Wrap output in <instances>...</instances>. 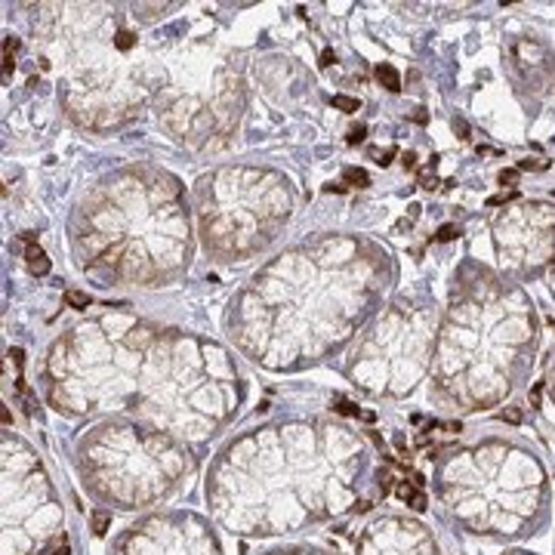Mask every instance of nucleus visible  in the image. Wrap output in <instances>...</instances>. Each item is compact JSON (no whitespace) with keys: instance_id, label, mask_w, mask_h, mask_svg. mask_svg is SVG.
I'll return each instance as SVG.
<instances>
[{"instance_id":"nucleus-18","label":"nucleus","mask_w":555,"mask_h":555,"mask_svg":"<svg viewBox=\"0 0 555 555\" xmlns=\"http://www.w3.org/2000/svg\"><path fill=\"white\" fill-rule=\"evenodd\" d=\"M540 395H543V383H537L531 389V407H540Z\"/></svg>"},{"instance_id":"nucleus-14","label":"nucleus","mask_w":555,"mask_h":555,"mask_svg":"<svg viewBox=\"0 0 555 555\" xmlns=\"http://www.w3.org/2000/svg\"><path fill=\"white\" fill-rule=\"evenodd\" d=\"M395 494H398V497L407 503V500H410V494H413V488H410L407 481H398V484H395Z\"/></svg>"},{"instance_id":"nucleus-11","label":"nucleus","mask_w":555,"mask_h":555,"mask_svg":"<svg viewBox=\"0 0 555 555\" xmlns=\"http://www.w3.org/2000/svg\"><path fill=\"white\" fill-rule=\"evenodd\" d=\"M407 506H410V509H417V512H423V509L429 506V503H426V494H423V491H413V494H410V500H407Z\"/></svg>"},{"instance_id":"nucleus-17","label":"nucleus","mask_w":555,"mask_h":555,"mask_svg":"<svg viewBox=\"0 0 555 555\" xmlns=\"http://www.w3.org/2000/svg\"><path fill=\"white\" fill-rule=\"evenodd\" d=\"M515 179H518V170H500V182L503 185H512Z\"/></svg>"},{"instance_id":"nucleus-8","label":"nucleus","mask_w":555,"mask_h":555,"mask_svg":"<svg viewBox=\"0 0 555 555\" xmlns=\"http://www.w3.org/2000/svg\"><path fill=\"white\" fill-rule=\"evenodd\" d=\"M133 44H136V34H130V31H117V37H114V47L121 50V53L133 50Z\"/></svg>"},{"instance_id":"nucleus-22","label":"nucleus","mask_w":555,"mask_h":555,"mask_svg":"<svg viewBox=\"0 0 555 555\" xmlns=\"http://www.w3.org/2000/svg\"><path fill=\"white\" fill-rule=\"evenodd\" d=\"M503 420H509V423H518V420H522V413H518V410H506V413H503Z\"/></svg>"},{"instance_id":"nucleus-21","label":"nucleus","mask_w":555,"mask_h":555,"mask_svg":"<svg viewBox=\"0 0 555 555\" xmlns=\"http://www.w3.org/2000/svg\"><path fill=\"white\" fill-rule=\"evenodd\" d=\"M454 130L460 133V139H466V133H469V127H466L463 121H454Z\"/></svg>"},{"instance_id":"nucleus-20","label":"nucleus","mask_w":555,"mask_h":555,"mask_svg":"<svg viewBox=\"0 0 555 555\" xmlns=\"http://www.w3.org/2000/svg\"><path fill=\"white\" fill-rule=\"evenodd\" d=\"M333 62H336V56H333V50H324V53H321V68H330V65H333Z\"/></svg>"},{"instance_id":"nucleus-7","label":"nucleus","mask_w":555,"mask_h":555,"mask_svg":"<svg viewBox=\"0 0 555 555\" xmlns=\"http://www.w3.org/2000/svg\"><path fill=\"white\" fill-rule=\"evenodd\" d=\"M330 105H333V108H339V111H358V108H361V102H358V99L342 96V93H336V96L330 99Z\"/></svg>"},{"instance_id":"nucleus-24","label":"nucleus","mask_w":555,"mask_h":555,"mask_svg":"<svg viewBox=\"0 0 555 555\" xmlns=\"http://www.w3.org/2000/svg\"><path fill=\"white\" fill-rule=\"evenodd\" d=\"M361 420H364V423H373V420H376V413H373V410H361Z\"/></svg>"},{"instance_id":"nucleus-9","label":"nucleus","mask_w":555,"mask_h":555,"mask_svg":"<svg viewBox=\"0 0 555 555\" xmlns=\"http://www.w3.org/2000/svg\"><path fill=\"white\" fill-rule=\"evenodd\" d=\"M518 197V191H503V194H494V197H488V207H500V204H509V201H515Z\"/></svg>"},{"instance_id":"nucleus-27","label":"nucleus","mask_w":555,"mask_h":555,"mask_svg":"<svg viewBox=\"0 0 555 555\" xmlns=\"http://www.w3.org/2000/svg\"><path fill=\"white\" fill-rule=\"evenodd\" d=\"M552 330H555V321H552Z\"/></svg>"},{"instance_id":"nucleus-5","label":"nucleus","mask_w":555,"mask_h":555,"mask_svg":"<svg viewBox=\"0 0 555 555\" xmlns=\"http://www.w3.org/2000/svg\"><path fill=\"white\" fill-rule=\"evenodd\" d=\"M108 525H111V512L96 509V512H93V534H96V537H102V534L108 531Z\"/></svg>"},{"instance_id":"nucleus-16","label":"nucleus","mask_w":555,"mask_h":555,"mask_svg":"<svg viewBox=\"0 0 555 555\" xmlns=\"http://www.w3.org/2000/svg\"><path fill=\"white\" fill-rule=\"evenodd\" d=\"M364 133H367L364 127H355V130H349V145H358V142L364 139Z\"/></svg>"},{"instance_id":"nucleus-6","label":"nucleus","mask_w":555,"mask_h":555,"mask_svg":"<svg viewBox=\"0 0 555 555\" xmlns=\"http://www.w3.org/2000/svg\"><path fill=\"white\" fill-rule=\"evenodd\" d=\"M435 164H438V157H435L429 167L420 170V188H426V191H432L435 185H438V179H435Z\"/></svg>"},{"instance_id":"nucleus-26","label":"nucleus","mask_w":555,"mask_h":555,"mask_svg":"<svg viewBox=\"0 0 555 555\" xmlns=\"http://www.w3.org/2000/svg\"><path fill=\"white\" fill-rule=\"evenodd\" d=\"M56 555H68V549H65V546H62V549H56Z\"/></svg>"},{"instance_id":"nucleus-3","label":"nucleus","mask_w":555,"mask_h":555,"mask_svg":"<svg viewBox=\"0 0 555 555\" xmlns=\"http://www.w3.org/2000/svg\"><path fill=\"white\" fill-rule=\"evenodd\" d=\"M342 179H345L349 185H358V188L370 185V176H367L364 170H358V167H345V170H342Z\"/></svg>"},{"instance_id":"nucleus-12","label":"nucleus","mask_w":555,"mask_h":555,"mask_svg":"<svg viewBox=\"0 0 555 555\" xmlns=\"http://www.w3.org/2000/svg\"><path fill=\"white\" fill-rule=\"evenodd\" d=\"M549 161H537V157H525V161L518 164V170H546Z\"/></svg>"},{"instance_id":"nucleus-25","label":"nucleus","mask_w":555,"mask_h":555,"mask_svg":"<svg viewBox=\"0 0 555 555\" xmlns=\"http://www.w3.org/2000/svg\"><path fill=\"white\" fill-rule=\"evenodd\" d=\"M324 191H345V185H333L330 182V185H324Z\"/></svg>"},{"instance_id":"nucleus-4","label":"nucleus","mask_w":555,"mask_h":555,"mask_svg":"<svg viewBox=\"0 0 555 555\" xmlns=\"http://www.w3.org/2000/svg\"><path fill=\"white\" fill-rule=\"evenodd\" d=\"M65 305L68 308H87L90 305V296L84 290H65Z\"/></svg>"},{"instance_id":"nucleus-1","label":"nucleus","mask_w":555,"mask_h":555,"mask_svg":"<svg viewBox=\"0 0 555 555\" xmlns=\"http://www.w3.org/2000/svg\"><path fill=\"white\" fill-rule=\"evenodd\" d=\"M25 259H28V268H31V274H47L50 271V259H47V253L37 247V244H28V250H25Z\"/></svg>"},{"instance_id":"nucleus-2","label":"nucleus","mask_w":555,"mask_h":555,"mask_svg":"<svg viewBox=\"0 0 555 555\" xmlns=\"http://www.w3.org/2000/svg\"><path fill=\"white\" fill-rule=\"evenodd\" d=\"M376 81H379L389 93H398V90H401V74L395 71L392 65H376Z\"/></svg>"},{"instance_id":"nucleus-15","label":"nucleus","mask_w":555,"mask_h":555,"mask_svg":"<svg viewBox=\"0 0 555 555\" xmlns=\"http://www.w3.org/2000/svg\"><path fill=\"white\" fill-rule=\"evenodd\" d=\"M373 154H376V157H379V161H376V164H383V167H386V164H389V157H395V154H398V148H395V145H392V148H386V151H373Z\"/></svg>"},{"instance_id":"nucleus-23","label":"nucleus","mask_w":555,"mask_h":555,"mask_svg":"<svg viewBox=\"0 0 555 555\" xmlns=\"http://www.w3.org/2000/svg\"><path fill=\"white\" fill-rule=\"evenodd\" d=\"M426 117H429V114H426V108H417V114H413V121H417V124H426Z\"/></svg>"},{"instance_id":"nucleus-10","label":"nucleus","mask_w":555,"mask_h":555,"mask_svg":"<svg viewBox=\"0 0 555 555\" xmlns=\"http://www.w3.org/2000/svg\"><path fill=\"white\" fill-rule=\"evenodd\" d=\"M460 231H457V225H441L438 228V234H435V241H441V244H447V241H454Z\"/></svg>"},{"instance_id":"nucleus-13","label":"nucleus","mask_w":555,"mask_h":555,"mask_svg":"<svg viewBox=\"0 0 555 555\" xmlns=\"http://www.w3.org/2000/svg\"><path fill=\"white\" fill-rule=\"evenodd\" d=\"M336 410H339L342 417H361V410L355 407L352 401H336Z\"/></svg>"},{"instance_id":"nucleus-19","label":"nucleus","mask_w":555,"mask_h":555,"mask_svg":"<svg viewBox=\"0 0 555 555\" xmlns=\"http://www.w3.org/2000/svg\"><path fill=\"white\" fill-rule=\"evenodd\" d=\"M401 164H404V170H413V167H417V154H413V151L401 154Z\"/></svg>"}]
</instances>
